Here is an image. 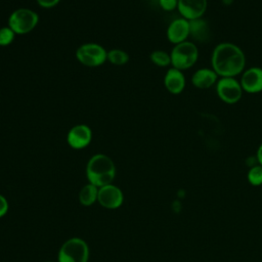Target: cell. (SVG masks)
<instances>
[{"instance_id": "6da1fadb", "label": "cell", "mask_w": 262, "mask_h": 262, "mask_svg": "<svg viewBox=\"0 0 262 262\" xmlns=\"http://www.w3.org/2000/svg\"><path fill=\"white\" fill-rule=\"evenodd\" d=\"M211 66L219 78H235L245 71L246 55L236 44L222 42L217 44L212 51Z\"/></svg>"}, {"instance_id": "e0dca14e", "label": "cell", "mask_w": 262, "mask_h": 262, "mask_svg": "<svg viewBox=\"0 0 262 262\" xmlns=\"http://www.w3.org/2000/svg\"><path fill=\"white\" fill-rule=\"evenodd\" d=\"M107 60L115 66H124L129 61V54L119 48H114L107 51Z\"/></svg>"}, {"instance_id": "d6986e66", "label": "cell", "mask_w": 262, "mask_h": 262, "mask_svg": "<svg viewBox=\"0 0 262 262\" xmlns=\"http://www.w3.org/2000/svg\"><path fill=\"white\" fill-rule=\"evenodd\" d=\"M247 179L249 183L253 186L262 185V166L258 164L251 167L248 171Z\"/></svg>"}, {"instance_id": "9a60e30c", "label": "cell", "mask_w": 262, "mask_h": 262, "mask_svg": "<svg viewBox=\"0 0 262 262\" xmlns=\"http://www.w3.org/2000/svg\"><path fill=\"white\" fill-rule=\"evenodd\" d=\"M211 29L209 23L203 17L189 20V37L199 43H206L209 41Z\"/></svg>"}, {"instance_id": "5b68a950", "label": "cell", "mask_w": 262, "mask_h": 262, "mask_svg": "<svg viewBox=\"0 0 262 262\" xmlns=\"http://www.w3.org/2000/svg\"><path fill=\"white\" fill-rule=\"evenodd\" d=\"M89 248L87 243L80 237L66 241L59 249L57 262H87Z\"/></svg>"}, {"instance_id": "7c38bea8", "label": "cell", "mask_w": 262, "mask_h": 262, "mask_svg": "<svg viewBox=\"0 0 262 262\" xmlns=\"http://www.w3.org/2000/svg\"><path fill=\"white\" fill-rule=\"evenodd\" d=\"M166 35L168 41L174 45L187 41L189 37V20L183 17L173 19L167 28Z\"/></svg>"}, {"instance_id": "ba28073f", "label": "cell", "mask_w": 262, "mask_h": 262, "mask_svg": "<svg viewBox=\"0 0 262 262\" xmlns=\"http://www.w3.org/2000/svg\"><path fill=\"white\" fill-rule=\"evenodd\" d=\"M92 140V130L86 124L73 126L67 134V142L74 149L87 147Z\"/></svg>"}, {"instance_id": "7402d4cb", "label": "cell", "mask_w": 262, "mask_h": 262, "mask_svg": "<svg viewBox=\"0 0 262 262\" xmlns=\"http://www.w3.org/2000/svg\"><path fill=\"white\" fill-rule=\"evenodd\" d=\"M38 5L42 8H52L56 6L60 0H36Z\"/></svg>"}, {"instance_id": "277c9868", "label": "cell", "mask_w": 262, "mask_h": 262, "mask_svg": "<svg viewBox=\"0 0 262 262\" xmlns=\"http://www.w3.org/2000/svg\"><path fill=\"white\" fill-rule=\"evenodd\" d=\"M39 23V15L36 11L21 7L13 10L7 21V26L16 35H26L32 32Z\"/></svg>"}, {"instance_id": "8992f818", "label": "cell", "mask_w": 262, "mask_h": 262, "mask_svg": "<svg viewBox=\"0 0 262 262\" xmlns=\"http://www.w3.org/2000/svg\"><path fill=\"white\" fill-rule=\"evenodd\" d=\"M76 58L85 67L95 68L103 64L107 60V51L98 43H84L77 48Z\"/></svg>"}, {"instance_id": "4fadbf2b", "label": "cell", "mask_w": 262, "mask_h": 262, "mask_svg": "<svg viewBox=\"0 0 262 262\" xmlns=\"http://www.w3.org/2000/svg\"><path fill=\"white\" fill-rule=\"evenodd\" d=\"M186 85L185 76L182 71L170 68L164 76V86L168 92L174 95L180 94Z\"/></svg>"}, {"instance_id": "7a4b0ae2", "label": "cell", "mask_w": 262, "mask_h": 262, "mask_svg": "<svg viewBox=\"0 0 262 262\" xmlns=\"http://www.w3.org/2000/svg\"><path fill=\"white\" fill-rule=\"evenodd\" d=\"M86 176L89 183L97 187L111 184L116 176L114 161L103 154L92 156L86 165Z\"/></svg>"}, {"instance_id": "3957f363", "label": "cell", "mask_w": 262, "mask_h": 262, "mask_svg": "<svg viewBox=\"0 0 262 262\" xmlns=\"http://www.w3.org/2000/svg\"><path fill=\"white\" fill-rule=\"evenodd\" d=\"M171 66L180 71L192 68L199 59V48L194 42L184 41L173 46L171 52Z\"/></svg>"}, {"instance_id": "44dd1931", "label": "cell", "mask_w": 262, "mask_h": 262, "mask_svg": "<svg viewBox=\"0 0 262 262\" xmlns=\"http://www.w3.org/2000/svg\"><path fill=\"white\" fill-rule=\"evenodd\" d=\"M161 8L165 11H172L177 9L178 0H159Z\"/></svg>"}, {"instance_id": "ac0fdd59", "label": "cell", "mask_w": 262, "mask_h": 262, "mask_svg": "<svg viewBox=\"0 0 262 262\" xmlns=\"http://www.w3.org/2000/svg\"><path fill=\"white\" fill-rule=\"evenodd\" d=\"M149 59L154 64L161 67V68L171 66L170 53H168L165 50H154L149 54Z\"/></svg>"}, {"instance_id": "52a82bcc", "label": "cell", "mask_w": 262, "mask_h": 262, "mask_svg": "<svg viewBox=\"0 0 262 262\" xmlns=\"http://www.w3.org/2000/svg\"><path fill=\"white\" fill-rule=\"evenodd\" d=\"M216 93L221 101L226 104L237 103L243 96V88L239 80L232 77L219 78L216 83Z\"/></svg>"}, {"instance_id": "d4e9b609", "label": "cell", "mask_w": 262, "mask_h": 262, "mask_svg": "<svg viewBox=\"0 0 262 262\" xmlns=\"http://www.w3.org/2000/svg\"><path fill=\"white\" fill-rule=\"evenodd\" d=\"M46 262H53V261H46Z\"/></svg>"}, {"instance_id": "5bb4252c", "label": "cell", "mask_w": 262, "mask_h": 262, "mask_svg": "<svg viewBox=\"0 0 262 262\" xmlns=\"http://www.w3.org/2000/svg\"><path fill=\"white\" fill-rule=\"evenodd\" d=\"M218 80L219 76L212 68H201L191 76V84L198 89H209L216 85Z\"/></svg>"}, {"instance_id": "cb8c5ba5", "label": "cell", "mask_w": 262, "mask_h": 262, "mask_svg": "<svg viewBox=\"0 0 262 262\" xmlns=\"http://www.w3.org/2000/svg\"><path fill=\"white\" fill-rule=\"evenodd\" d=\"M256 159H257L258 164L262 166V143L259 145V147H258V149H257V152H256Z\"/></svg>"}, {"instance_id": "603a6c76", "label": "cell", "mask_w": 262, "mask_h": 262, "mask_svg": "<svg viewBox=\"0 0 262 262\" xmlns=\"http://www.w3.org/2000/svg\"><path fill=\"white\" fill-rule=\"evenodd\" d=\"M8 211V202L4 195L0 194V217H3Z\"/></svg>"}, {"instance_id": "30bf717a", "label": "cell", "mask_w": 262, "mask_h": 262, "mask_svg": "<svg viewBox=\"0 0 262 262\" xmlns=\"http://www.w3.org/2000/svg\"><path fill=\"white\" fill-rule=\"evenodd\" d=\"M244 92L256 94L262 91V68L251 67L246 69L239 79Z\"/></svg>"}, {"instance_id": "8fae6325", "label": "cell", "mask_w": 262, "mask_h": 262, "mask_svg": "<svg viewBox=\"0 0 262 262\" xmlns=\"http://www.w3.org/2000/svg\"><path fill=\"white\" fill-rule=\"evenodd\" d=\"M208 0H178L177 10L181 17L192 20L201 18L207 11Z\"/></svg>"}, {"instance_id": "2e32d148", "label": "cell", "mask_w": 262, "mask_h": 262, "mask_svg": "<svg viewBox=\"0 0 262 262\" xmlns=\"http://www.w3.org/2000/svg\"><path fill=\"white\" fill-rule=\"evenodd\" d=\"M98 195V187L94 184L88 183L84 185L79 193V201L83 206L89 207L93 205L97 201Z\"/></svg>"}, {"instance_id": "9c48e42d", "label": "cell", "mask_w": 262, "mask_h": 262, "mask_svg": "<svg viewBox=\"0 0 262 262\" xmlns=\"http://www.w3.org/2000/svg\"><path fill=\"white\" fill-rule=\"evenodd\" d=\"M124 201V195L118 186L113 183L98 187L97 202L106 209H117Z\"/></svg>"}, {"instance_id": "ffe728a7", "label": "cell", "mask_w": 262, "mask_h": 262, "mask_svg": "<svg viewBox=\"0 0 262 262\" xmlns=\"http://www.w3.org/2000/svg\"><path fill=\"white\" fill-rule=\"evenodd\" d=\"M15 36L16 34L8 26L0 28V46L5 47L10 45L14 41Z\"/></svg>"}]
</instances>
